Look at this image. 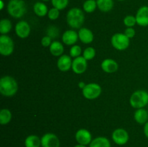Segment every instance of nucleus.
Wrapping results in <instances>:
<instances>
[{"label": "nucleus", "instance_id": "obj_20", "mask_svg": "<svg viewBox=\"0 0 148 147\" xmlns=\"http://www.w3.org/2000/svg\"><path fill=\"white\" fill-rule=\"evenodd\" d=\"M89 147H111V142L106 137H96L92 139Z\"/></svg>", "mask_w": 148, "mask_h": 147}, {"label": "nucleus", "instance_id": "obj_29", "mask_svg": "<svg viewBox=\"0 0 148 147\" xmlns=\"http://www.w3.org/2000/svg\"><path fill=\"white\" fill-rule=\"evenodd\" d=\"M46 33L47 35L51 37L52 39H56L59 35V30L56 26L51 25L47 28Z\"/></svg>", "mask_w": 148, "mask_h": 147}, {"label": "nucleus", "instance_id": "obj_39", "mask_svg": "<svg viewBox=\"0 0 148 147\" xmlns=\"http://www.w3.org/2000/svg\"><path fill=\"white\" fill-rule=\"evenodd\" d=\"M42 1H50V0H42Z\"/></svg>", "mask_w": 148, "mask_h": 147}, {"label": "nucleus", "instance_id": "obj_5", "mask_svg": "<svg viewBox=\"0 0 148 147\" xmlns=\"http://www.w3.org/2000/svg\"><path fill=\"white\" fill-rule=\"evenodd\" d=\"M111 43L113 47L118 50L127 49L130 44V39L124 33H116L111 37Z\"/></svg>", "mask_w": 148, "mask_h": 147}, {"label": "nucleus", "instance_id": "obj_10", "mask_svg": "<svg viewBox=\"0 0 148 147\" xmlns=\"http://www.w3.org/2000/svg\"><path fill=\"white\" fill-rule=\"evenodd\" d=\"M75 140L79 144L88 146L92 141V134L88 130L85 128L79 129L75 133Z\"/></svg>", "mask_w": 148, "mask_h": 147}, {"label": "nucleus", "instance_id": "obj_3", "mask_svg": "<svg viewBox=\"0 0 148 147\" xmlns=\"http://www.w3.org/2000/svg\"><path fill=\"white\" fill-rule=\"evenodd\" d=\"M7 12L11 17L19 19L25 14L27 11L24 0H10L7 4Z\"/></svg>", "mask_w": 148, "mask_h": 147}, {"label": "nucleus", "instance_id": "obj_17", "mask_svg": "<svg viewBox=\"0 0 148 147\" xmlns=\"http://www.w3.org/2000/svg\"><path fill=\"white\" fill-rule=\"evenodd\" d=\"M79 40L85 44H90L94 40V35L90 29L87 27H81L78 32Z\"/></svg>", "mask_w": 148, "mask_h": 147}, {"label": "nucleus", "instance_id": "obj_24", "mask_svg": "<svg viewBox=\"0 0 148 147\" xmlns=\"http://www.w3.org/2000/svg\"><path fill=\"white\" fill-rule=\"evenodd\" d=\"M12 118V114L11 111L7 108H3L0 111V124L7 125L11 121Z\"/></svg>", "mask_w": 148, "mask_h": 147}, {"label": "nucleus", "instance_id": "obj_28", "mask_svg": "<svg viewBox=\"0 0 148 147\" xmlns=\"http://www.w3.org/2000/svg\"><path fill=\"white\" fill-rule=\"evenodd\" d=\"M95 55H96V51H95V49L92 47L86 48L82 53V56L87 61L92 60V59L95 58Z\"/></svg>", "mask_w": 148, "mask_h": 147}, {"label": "nucleus", "instance_id": "obj_30", "mask_svg": "<svg viewBox=\"0 0 148 147\" xmlns=\"http://www.w3.org/2000/svg\"><path fill=\"white\" fill-rule=\"evenodd\" d=\"M82 53V48L78 45H74L71 47L70 50H69V56L72 58H77L81 56Z\"/></svg>", "mask_w": 148, "mask_h": 147}, {"label": "nucleus", "instance_id": "obj_9", "mask_svg": "<svg viewBox=\"0 0 148 147\" xmlns=\"http://www.w3.org/2000/svg\"><path fill=\"white\" fill-rule=\"evenodd\" d=\"M41 147H60V141L57 135L47 133L41 137Z\"/></svg>", "mask_w": 148, "mask_h": 147}, {"label": "nucleus", "instance_id": "obj_11", "mask_svg": "<svg viewBox=\"0 0 148 147\" xmlns=\"http://www.w3.org/2000/svg\"><path fill=\"white\" fill-rule=\"evenodd\" d=\"M88 68V61L83 56L75 58L72 61V69L74 73L77 74H82L85 73Z\"/></svg>", "mask_w": 148, "mask_h": 147}, {"label": "nucleus", "instance_id": "obj_40", "mask_svg": "<svg viewBox=\"0 0 148 147\" xmlns=\"http://www.w3.org/2000/svg\"><path fill=\"white\" fill-rule=\"evenodd\" d=\"M118 1H124V0H118Z\"/></svg>", "mask_w": 148, "mask_h": 147}, {"label": "nucleus", "instance_id": "obj_32", "mask_svg": "<svg viewBox=\"0 0 148 147\" xmlns=\"http://www.w3.org/2000/svg\"><path fill=\"white\" fill-rule=\"evenodd\" d=\"M47 15L51 20H57L59 17V10L55 7H52L51 9L49 10Z\"/></svg>", "mask_w": 148, "mask_h": 147}, {"label": "nucleus", "instance_id": "obj_1", "mask_svg": "<svg viewBox=\"0 0 148 147\" xmlns=\"http://www.w3.org/2000/svg\"><path fill=\"white\" fill-rule=\"evenodd\" d=\"M18 91V84L15 79L10 76H4L0 79V93L4 97H11Z\"/></svg>", "mask_w": 148, "mask_h": 147}, {"label": "nucleus", "instance_id": "obj_6", "mask_svg": "<svg viewBox=\"0 0 148 147\" xmlns=\"http://www.w3.org/2000/svg\"><path fill=\"white\" fill-rule=\"evenodd\" d=\"M82 92L84 97L92 100L99 97L102 92V88L97 83H89L82 89Z\"/></svg>", "mask_w": 148, "mask_h": 147}, {"label": "nucleus", "instance_id": "obj_19", "mask_svg": "<svg viewBox=\"0 0 148 147\" xmlns=\"http://www.w3.org/2000/svg\"><path fill=\"white\" fill-rule=\"evenodd\" d=\"M134 118L139 124H145L148 121V112L144 108L137 109L134 114Z\"/></svg>", "mask_w": 148, "mask_h": 147}, {"label": "nucleus", "instance_id": "obj_27", "mask_svg": "<svg viewBox=\"0 0 148 147\" xmlns=\"http://www.w3.org/2000/svg\"><path fill=\"white\" fill-rule=\"evenodd\" d=\"M53 7L60 10H63L69 4V0H51Z\"/></svg>", "mask_w": 148, "mask_h": 147}, {"label": "nucleus", "instance_id": "obj_21", "mask_svg": "<svg viewBox=\"0 0 148 147\" xmlns=\"http://www.w3.org/2000/svg\"><path fill=\"white\" fill-rule=\"evenodd\" d=\"M33 11L35 14L40 17H45L46 14H48L49 10L46 4H45L43 2L38 1L33 5Z\"/></svg>", "mask_w": 148, "mask_h": 147}, {"label": "nucleus", "instance_id": "obj_7", "mask_svg": "<svg viewBox=\"0 0 148 147\" xmlns=\"http://www.w3.org/2000/svg\"><path fill=\"white\" fill-rule=\"evenodd\" d=\"M14 48V41L7 35L0 36V53L4 56H9L13 53Z\"/></svg>", "mask_w": 148, "mask_h": 147}, {"label": "nucleus", "instance_id": "obj_33", "mask_svg": "<svg viewBox=\"0 0 148 147\" xmlns=\"http://www.w3.org/2000/svg\"><path fill=\"white\" fill-rule=\"evenodd\" d=\"M52 38L50 37L49 36L46 35L44 37H42L41 39V45L43 46V47H50L51 44L52 43Z\"/></svg>", "mask_w": 148, "mask_h": 147}, {"label": "nucleus", "instance_id": "obj_2", "mask_svg": "<svg viewBox=\"0 0 148 147\" xmlns=\"http://www.w3.org/2000/svg\"><path fill=\"white\" fill-rule=\"evenodd\" d=\"M85 22L83 11L78 7L70 9L66 14V22L72 29H80Z\"/></svg>", "mask_w": 148, "mask_h": 147}, {"label": "nucleus", "instance_id": "obj_34", "mask_svg": "<svg viewBox=\"0 0 148 147\" xmlns=\"http://www.w3.org/2000/svg\"><path fill=\"white\" fill-rule=\"evenodd\" d=\"M124 34L127 36L130 39L133 38L136 34L135 30L133 27H127L124 31Z\"/></svg>", "mask_w": 148, "mask_h": 147}, {"label": "nucleus", "instance_id": "obj_22", "mask_svg": "<svg viewBox=\"0 0 148 147\" xmlns=\"http://www.w3.org/2000/svg\"><path fill=\"white\" fill-rule=\"evenodd\" d=\"M98 8L103 12H108L112 10L114 3L113 0H96Z\"/></svg>", "mask_w": 148, "mask_h": 147}, {"label": "nucleus", "instance_id": "obj_37", "mask_svg": "<svg viewBox=\"0 0 148 147\" xmlns=\"http://www.w3.org/2000/svg\"><path fill=\"white\" fill-rule=\"evenodd\" d=\"M74 147H87V146H85V145H82V144H77V145H75Z\"/></svg>", "mask_w": 148, "mask_h": 147}, {"label": "nucleus", "instance_id": "obj_31", "mask_svg": "<svg viewBox=\"0 0 148 147\" xmlns=\"http://www.w3.org/2000/svg\"><path fill=\"white\" fill-rule=\"evenodd\" d=\"M124 24L127 27H133L137 24L135 16L127 15L124 19Z\"/></svg>", "mask_w": 148, "mask_h": 147}, {"label": "nucleus", "instance_id": "obj_18", "mask_svg": "<svg viewBox=\"0 0 148 147\" xmlns=\"http://www.w3.org/2000/svg\"><path fill=\"white\" fill-rule=\"evenodd\" d=\"M64 48L63 44L57 40H54L52 42L49 47V51H50L51 54L53 56H56V57L58 56L60 57L61 56H62L64 53Z\"/></svg>", "mask_w": 148, "mask_h": 147}, {"label": "nucleus", "instance_id": "obj_16", "mask_svg": "<svg viewBox=\"0 0 148 147\" xmlns=\"http://www.w3.org/2000/svg\"><path fill=\"white\" fill-rule=\"evenodd\" d=\"M101 69L107 74H113L119 69V64L115 60L112 59H104L101 63Z\"/></svg>", "mask_w": 148, "mask_h": 147}, {"label": "nucleus", "instance_id": "obj_15", "mask_svg": "<svg viewBox=\"0 0 148 147\" xmlns=\"http://www.w3.org/2000/svg\"><path fill=\"white\" fill-rule=\"evenodd\" d=\"M70 56L63 54L59 57L57 61V67L61 71H67L72 69V61Z\"/></svg>", "mask_w": 148, "mask_h": 147}, {"label": "nucleus", "instance_id": "obj_35", "mask_svg": "<svg viewBox=\"0 0 148 147\" xmlns=\"http://www.w3.org/2000/svg\"><path fill=\"white\" fill-rule=\"evenodd\" d=\"M144 133L145 136L148 138V121L144 125Z\"/></svg>", "mask_w": 148, "mask_h": 147}, {"label": "nucleus", "instance_id": "obj_14", "mask_svg": "<svg viewBox=\"0 0 148 147\" xmlns=\"http://www.w3.org/2000/svg\"><path fill=\"white\" fill-rule=\"evenodd\" d=\"M79 39L78 33L74 30H68L62 35V41L66 46H74Z\"/></svg>", "mask_w": 148, "mask_h": 147}, {"label": "nucleus", "instance_id": "obj_36", "mask_svg": "<svg viewBox=\"0 0 148 147\" xmlns=\"http://www.w3.org/2000/svg\"><path fill=\"white\" fill-rule=\"evenodd\" d=\"M78 86H79V87L80 88V89H83L84 88H85V86H86V84H85L84 82H79V84H78Z\"/></svg>", "mask_w": 148, "mask_h": 147}, {"label": "nucleus", "instance_id": "obj_26", "mask_svg": "<svg viewBox=\"0 0 148 147\" xmlns=\"http://www.w3.org/2000/svg\"><path fill=\"white\" fill-rule=\"evenodd\" d=\"M83 10L87 13H92L95 12L96 8L98 7L97 1L95 0H86L83 3Z\"/></svg>", "mask_w": 148, "mask_h": 147}, {"label": "nucleus", "instance_id": "obj_25", "mask_svg": "<svg viewBox=\"0 0 148 147\" xmlns=\"http://www.w3.org/2000/svg\"><path fill=\"white\" fill-rule=\"evenodd\" d=\"M12 24L8 19H2L0 22V33L1 35H7L12 30Z\"/></svg>", "mask_w": 148, "mask_h": 147}, {"label": "nucleus", "instance_id": "obj_12", "mask_svg": "<svg viewBox=\"0 0 148 147\" xmlns=\"http://www.w3.org/2000/svg\"><path fill=\"white\" fill-rule=\"evenodd\" d=\"M15 33L20 38L24 39L29 36L30 33V26L25 20L19 21L14 27Z\"/></svg>", "mask_w": 148, "mask_h": 147}, {"label": "nucleus", "instance_id": "obj_38", "mask_svg": "<svg viewBox=\"0 0 148 147\" xmlns=\"http://www.w3.org/2000/svg\"><path fill=\"white\" fill-rule=\"evenodd\" d=\"M0 2H1V10H3V8H4V2H3V1L2 0H1V1H0Z\"/></svg>", "mask_w": 148, "mask_h": 147}, {"label": "nucleus", "instance_id": "obj_4", "mask_svg": "<svg viewBox=\"0 0 148 147\" xmlns=\"http://www.w3.org/2000/svg\"><path fill=\"white\" fill-rule=\"evenodd\" d=\"M131 106L135 109L143 108L148 104V93L145 90H137L133 92L130 99Z\"/></svg>", "mask_w": 148, "mask_h": 147}, {"label": "nucleus", "instance_id": "obj_8", "mask_svg": "<svg viewBox=\"0 0 148 147\" xmlns=\"http://www.w3.org/2000/svg\"><path fill=\"white\" fill-rule=\"evenodd\" d=\"M112 140L119 146L125 145L130 139L128 132L124 128H117L112 133Z\"/></svg>", "mask_w": 148, "mask_h": 147}, {"label": "nucleus", "instance_id": "obj_13", "mask_svg": "<svg viewBox=\"0 0 148 147\" xmlns=\"http://www.w3.org/2000/svg\"><path fill=\"white\" fill-rule=\"evenodd\" d=\"M136 20L137 24L141 27L148 26V7L143 6L137 10L136 13Z\"/></svg>", "mask_w": 148, "mask_h": 147}, {"label": "nucleus", "instance_id": "obj_23", "mask_svg": "<svg viewBox=\"0 0 148 147\" xmlns=\"http://www.w3.org/2000/svg\"><path fill=\"white\" fill-rule=\"evenodd\" d=\"M25 147H40L41 146V138L36 135H30L25 140Z\"/></svg>", "mask_w": 148, "mask_h": 147}]
</instances>
